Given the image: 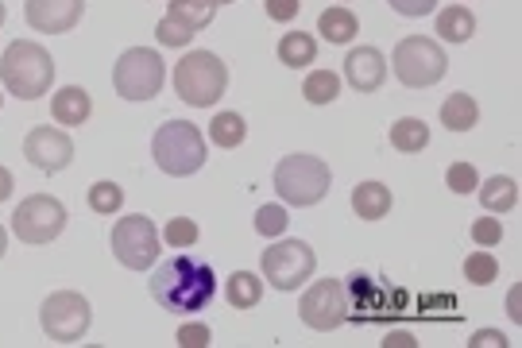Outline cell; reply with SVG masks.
I'll list each match as a JSON object with an SVG mask.
<instances>
[{
  "label": "cell",
  "mask_w": 522,
  "mask_h": 348,
  "mask_svg": "<svg viewBox=\"0 0 522 348\" xmlns=\"http://www.w3.org/2000/svg\"><path fill=\"white\" fill-rule=\"evenodd\" d=\"M217 294V275L205 260L174 256L151 275V298L171 314H198Z\"/></svg>",
  "instance_id": "cell-1"
},
{
  "label": "cell",
  "mask_w": 522,
  "mask_h": 348,
  "mask_svg": "<svg viewBox=\"0 0 522 348\" xmlns=\"http://www.w3.org/2000/svg\"><path fill=\"white\" fill-rule=\"evenodd\" d=\"M0 82L20 101H39L51 89V82H55V62H51V55L39 43L16 39L0 55Z\"/></svg>",
  "instance_id": "cell-2"
},
{
  "label": "cell",
  "mask_w": 522,
  "mask_h": 348,
  "mask_svg": "<svg viewBox=\"0 0 522 348\" xmlns=\"http://www.w3.org/2000/svg\"><path fill=\"white\" fill-rule=\"evenodd\" d=\"M229 89V66L213 51H186L182 62H174V93L194 105V109H209L225 97Z\"/></svg>",
  "instance_id": "cell-3"
},
{
  "label": "cell",
  "mask_w": 522,
  "mask_h": 348,
  "mask_svg": "<svg viewBox=\"0 0 522 348\" xmlns=\"http://www.w3.org/2000/svg\"><path fill=\"white\" fill-rule=\"evenodd\" d=\"M151 155H155V167L163 174L186 178V174L205 167V136L190 120H167L151 140Z\"/></svg>",
  "instance_id": "cell-4"
},
{
  "label": "cell",
  "mask_w": 522,
  "mask_h": 348,
  "mask_svg": "<svg viewBox=\"0 0 522 348\" xmlns=\"http://www.w3.org/2000/svg\"><path fill=\"white\" fill-rule=\"evenodd\" d=\"M329 186H333V174L318 155L298 151V155L279 159V167H275V190H279L283 205H294V209L318 205L329 194Z\"/></svg>",
  "instance_id": "cell-5"
},
{
  "label": "cell",
  "mask_w": 522,
  "mask_h": 348,
  "mask_svg": "<svg viewBox=\"0 0 522 348\" xmlns=\"http://www.w3.org/2000/svg\"><path fill=\"white\" fill-rule=\"evenodd\" d=\"M391 66H395V78L406 89H430L445 78L449 58H445V51L437 47L430 35H406V39H399V47H395Z\"/></svg>",
  "instance_id": "cell-6"
},
{
  "label": "cell",
  "mask_w": 522,
  "mask_h": 348,
  "mask_svg": "<svg viewBox=\"0 0 522 348\" xmlns=\"http://www.w3.org/2000/svg\"><path fill=\"white\" fill-rule=\"evenodd\" d=\"M167 82V62L151 47H132L116 58L113 86L124 101H151L159 97V89Z\"/></svg>",
  "instance_id": "cell-7"
},
{
  "label": "cell",
  "mask_w": 522,
  "mask_h": 348,
  "mask_svg": "<svg viewBox=\"0 0 522 348\" xmlns=\"http://www.w3.org/2000/svg\"><path fill=\"white\" fill-rule=\"evenodd\" d=\"M260 271L275 290H298L306 287V279L318 271V252L306 240H283L279 236L271 248H263Z\"/></svg>",
  "instance_id": "cell-8"
},
{
  "label": "cell",
  "mask_w": 522,
  "mask_h": 348,
  "mask_svg": "<svg viewBox=\"0 0 522 348\" xmlns=\"http://www.w3.org/2000/svg\"><path fill=\"white\" fill-rule=\"evenodd\" d=\"M89 321H93V310H89V298L78 294V290H55L43 310H39V325L43 333L58 341V345H74L89 333Z\"/></svg>",
  "instance_id": "cell-9"
},
{
  "label": "cell",
  "mask_w": 522,
  "mask_h": 348,
  "mask_svg": "<svg viewBox=\"0 0 522 348\" xmlns=\"http://www.w3.org/2000/svg\"><path fill=\"white\" fill-rule=\"evenodd\" d=\"M348 310H352V294H348V287L341 279H318V283H310V290L298 302L302 325H310L318 333H329V329L345 325Z\"/></svg>",
  "instance_id": "cell-10"
},
{
  "label": "cell",
  "mask_w": 522,
  "mask_h": 348,
  "mask_svg": "<svg viewBox=\"0 0 522 348\" xmlns=\"http://www.w3.org/2000/svg\"><path fill=\"white\" fill-rule=\"evenodd\" d=\"M66 205L51 198V194H31L28 202L16 205L12 213V232L24 244H51L58 232L66 229Z\"/></svg>",
  "instance_id": "cell-11"
},
{
  "label": "cell",
  "mask_w": 522,
  "mask_h": 348,
  "mask_svg": "<svg viewBox=\"0 0 522 348\" xmlns=\"http://www.w3.org/2000/svg\"><path fill=\"white\" fill-rule=\"evenodd\" d=\"M113 256L132 271H147L159 256V232L151 217H120L113 229Z\"/></svg>",
  "instance_id": "cell-12"
},
{
  "label": "cell",
  "mask_w": 522,
  "mask_h": 348,
  "mask_svg": "<svg viewBox=\"0 0 522 348\" xmlns=\"http://www.w3.org/2000/svg\"><path fill=\"white\" fill-rule=\"evenodd\" d=\"M24 159H28L35 171L43 174H58L74 163V140L62 132V128H31L28 140H24Z\"/></svg>",
  "instance_id": "cell-13"
},
{
  "label": "cell",
  "mask_w": 522,
  "mask_h": 348,
  "mask_svg": "<svg viewBox=\"0 0 522 348\" xmlns=\"http://www.w3.org/2000/svg\"><path fill=\"white\" fill-rule=\"evenodd\" d=\"M86 12V0H28L24 16H28L31 31H47V35H62L74 31Z\"/></svg>",
  "instance_id": "cell-14"
},
{
  "label": "cell",
  "mask_w": 522,
  "mask_h": 348,
  "mask_svg": "<svg viewBox=\"0 0 522 348\" xmlns=\"http://www.w3.org/2000/svg\"><path fill=\"white\" fill-rule=\"evenodd\" d=\"M383 78H387V58L379 55L376 47H356V51H348L345 58V82L356 93H376L383 86Z\"/></svg>",
  "instance_id": "cell-15"
},
{
  "label": "cell",
  "mask_w": 522,
  "mask_h": 348,
  "mask_svg": "<svg viewBox=\"0 0 522 348\" xmlns=\"http://www.w3.org/2000/svg\"><path fill=\"white\" fill-rule=\"evenodd\" d=\"M89 113H93V101H89V93L82 86H66L51 97V116H55L58 124H66V128L86 124Z\"/></svg>",
  "instance_id": "cell-16"
},
{
  "label": "cell",
  "mask_w": 522,
  "mask_h": 348,
  "mask_svg": "<svg viewBox=\"0 0 522 348\" xmlns=\"http://www.w3.org/2000/svg\"><path fill=\"white\" fill-rule=\"evenodd\" d=\"M476 190H480V205H484L492 217H503V213H511V209L519 205V182L507 178V174H492V178L480 182Z\"/></svg>",
  "instance_id": "cell-17"
},
{
  "label": "cell",
  "mask_w": 522,
  "mask_h": 348,
  "mask_svg": "<svg viewBox=\"0 0 522 348\" xmlns=\"http://www.w3.org/2000/svg\"><path fill=\"white\" fill-rule=\"evenodd\" d=\"M352 213L364 221H383L391 213V190L383 182H360L352 190Z\"/></svg>",
  "instance_id": "cell-18"
},
{
  "label": "cell",
  "mask_w": 522,
  "mask_h": 348,
  "mask_svg": "<svg viewBox=\"0 0 522 348\" xmlns=\"http://www.w3.org/2000/svg\"><path fill=\"white\" fill-rule=\"evenodd\" d=\"M476 120H480V105H476L472 93H449V97H445V105H441V124H445L449 132H472Z\"/></svg>",
  "instance_id": "cell-19"
},
{
  "label": "cell",
  "mask_w": 522,
  "mask_h": 348,
  "mask_svg": "<svg viewBox=\"0 0 522 348\" xmlns=\"http://www.w3.org/2000/svg\"><path fill=\"white\" fill-rule=\"evenodd\" d=\"M437 35L445 43H468L476 35V16L464 4H449V8L437 12Z\"/></svg>",
  "instance_id": "cell-20"
},
{
  "label": "cell",
  "mask_w": 522,
  "mask_h": 348,
  "mask_svg": "<svg viewBox=\"0 0 522 348\" xmlns=\"http://www.w3.org/2000/svg\"><path fill=\"white\" fill-rule=\"evenodd\" d=\"M318 58V39L310 35V31H287L283 39H279V62L290 66V70H302V66H310Z\"/></svg>",
  "instance_id": "cell-21"
},
{
  "label": "cell",
  "mask_w": 522,
  "mask_h": 348,
  "mask_svg": "<svg viewBox=\"0 0 522 348\" xmlns=\"http://www.w3.org/2000/svg\"><path fill=\"white\" fill-rule=\"evenodd\" d=\"M391 147L403 155H418L430 147V124H422L418 116H403L391 124Z\"/></svg>",
  "instance_id": "cell-22"
},
{
  "label": "cell",
  "mask_w": 522,
  "mask_h": 348,
  "mask_svg": "<svg viewBox=\"0 0 522 348\" xmlns=\"http://www.w3.org/2000/svg\"><path fill=\"white\" fill-rule=\"evenodd\" d=\"M318 31H321V39H325V43H337V47H341V43H352V39H356L360 20H356L348 8L337 4V8H325V12H321Z\"/></svg>",
  "instance_id": "cell-23"
},
{
  "label": "cell",
  "mask_w": 522,
  "mask_h": 348,
  "mask_svg": "<svg viewBox=\"0 0 522 348\" xmlns=\"http://www.w3.org/2000/svg\"><path fill=\"white\" fill-rule=\"evenodd\" d=\"M225 298H229L232 310H252L263 298V279L252 271H232L229 283H225Z\"/></svg>",
  "instance_id": "cell-24"
},
{
  "label": "cell",
  "mask_w": 522,
  "mask_h": 348,
  "mask_svg": "<svg viewBox=\"0 0 522 348\" xmlns=\"http://www.w3.org/2000/svg\"><path fill=\"white\" fill-rule=\"evenodd\" d=\"M167 16L186 24L190 31H205L217 16V0H171Z\"/></svg>",
  "instance_id": "cell-25"
},
{
  "label": "cell",
  "mask_w": 522,
  "mask_h": 348,
  "mask_svg": "<svg viewBox=\"0 0 522 348\" xmlns=\"http://www.w3.org/2000/svg\"><path fill=\"white\" fill-rule=\"evenodd\" d=\"M244 136H248V120L240 113H217L209 120V140L225 151L244 144Z\"/></svg>",
  "instance_id": "cell-26"
},
{
  "label": "cell",
  "mask_w": 522,
  "mask_h": 348,
  "mask_svg": "<svg viewBox=\"0 0 522 348\" xmlns=\"http://www.w3.org/2000/svg\"><path fill=\"white\" fill-rule=\"evenodd\" d=\"M302 97L310 105H333L341 97V78L333 70H310V78L302 82Z\"/></svg>",
  "instance_id": "cell-27"
},
{
  "label": "cell",
  "mask_w": 522,
  "mask_h": 348,
  "mask_svg": "<svg viewBox=\"0 0 522 348\" xmlns=\"http://www.w3.org/2000/svg\"><path fill=\"white\" fill-rule=\"evenodd\" d=\"M89 209L101 213V217H113V213L124 209V190H120L116 182H97V186H89Z\"/></svg>",
  "instance_id": "cell-28"
},
{
  "label": "cell",
  "mask_w": 522,
  "mask_h": 348,
  "mask_svg": "<svg viewBox=\"0 0 522 348\" xmlns=\"http://www.w3.org/2000/svg\"><path fill=\"white\" fill-rule=\"evenodd\" d=\"M287 225H290L287 205L271 202V205H260V209H256V232L267 236V240H279V236L287 232Z\"/></svg>",
  "instance_id": "cell-29"
},
{
  "label": "cell",
  "mask_w": 522,
  "mask_h": 348,
  "mask_svg": "<svg viewBox=\"0 0 522 348\" xmlns=\"http://www.w3.org/2000/svg\"><path fill=\"white\" fill-rule=\"evenodd\" d=\"M495 275H499V263H495V256L484 252V248L464 260V279H468L472 287H488V283H495Z\"/></svg>",
  "instance_id": "cell-30"
},
{
  "label": "cell",
  "mask_w": 522,
  "mask_h": 348,
  "mask_svg": "<svg viewBox=\"0 0 522 348\" xmlns=\"http://www.w3.org/2000/svg\"><path fill=\"white\" fill-rule=\"evenodd\" d=\"M163 240H167V248H194L198 244V225L190 217H171L167 229H163Z\"/></svg>",
  "instance_id": "cell-31"
},
{
  "label": "cell",
  "mask_w": 522,
  "mask_h": 348,
  "mask_svg": "<svg viewBox=\"0 0 522 348\" xmlns=\"http://www.w3.org/2000/svg\"><path fill=\"white\" fill-rule=\"evenodd\" d=\"M445 186L453 190V194H472L476 186H480V174L472 163H453L449 171H445Z\"/></svg>",
  "instance_id": "cell-32"
},
{
  "label": "cell",
  "mask_w": 522,
  "mask_h": 348,
  "mask_svg": "<svg viewBox=\"0 0 522 348\" xmlns=\"http://www.w3.org/2000/svg\"><path fill=\"white\" fill-rule=\"evenodd\" d=\"M194 35H198V31H190L186 24L171 20V16H163V20H159V28H155V39H159L163 47H186Z\"/></svg>",
  "instance_id": "cell-33"
},
{
  "label": "cell",
  "mask_w": 522,
  "mask_h": 348,
  "mask_svg": "<svg viewBox=\"0 0 522 348\" xmlns=\"http://www.w3.org/2000/svg\"><path fill=\"white\" fill-rule=\"evenodd\" d=\"M472 240H476L480 248H495V244L503 240L499 217H476V221H472Z\"/></svg>",
  "instance_id": "cell-34"
},
{
  "label": "cell",
  "mask_w": 522,
  "mask_h": 348,
  "mask_svg": "<svg viewBox=\"0 0 522 348\" xmlns=\"http://www.w3.org/2000/svg\"><path fill=\"white\" fill-rule=\"evenodd\" d=\"M209 341H213V333H209V325H202V321H190V325L178 329V348H205Z\"/></svg>",
  "instance_id": "cell-35"
},
{
  "label": "cell",
  "mask_w": 522,
  "mask_h": 348,
  "mask_svg": "<svg viewBox=\"0 0 522 348\" xmlns=\"http://www.w3.org/2000/svg\"><path fill=\"white\" fill-rule=\"evenodd\" d=\"M263 8H267V16L275 24H290L302 12V0H263Z\"/></svg>",
  "instance_id": "cell-36"
},
{
  "label": "cell",
  "mask_w": 522,
  "mask_h": 348,
  "mask_svg": "<svg viewBox=\"0 0 522 348\" xmlns=\"http://www.w3.org/2000/svg\"><path fill=\"white\" fill-rule=\"evenodd\" d=\"M391 8L399 12V16H410V20H418V16H430L437 8V0H391Z\"/></svg>",
  "instance_id": "cell-37"
},
{
  "label": "cell",
  "mask_w": 522,
  "mask_h": 348,
  "mask_svg": "<svg viewBox=\"0 0 522 348\" xmlns=\"http://www.w3.org/2000/svg\"><path fill=\"white\" fill-rule=\"evenodd\" d=\"M507 348V337L503 333H495V329H480L472 341H468V348Z\"/></svg>",
  "instance_id": "cell-38"
},
{
  "label": "cell",
  "mask_w": 522,
  "mask_h": 348,
  "mask_svg": "<svg viewBox=\"0 0 522 348\" xmlns=\"http://www.w3.org/2000/svg\"><path fill=\"white\" fill-rule=\"evenodd\" d=\"M12 190H16V178H12L8 167H0V202H8V198H12Z\"/></svg>",
  "instance_id": "cell-39"
},
{
  "label": "cell",
  "mask_w": 522,
  "mask_h": 348,
  "mask_svg": "<svg viewBox=\"0 0 522 348\" xmlns=\"http://www.w3.org/2000/svg\"><path fill=\"white\" fill-rule=\"evenodd\" d=\"M383 345L387 348H414V337H410V333H391V337H387V341H383Z\"/></svg>",
  "instance_id": "cell-40"
},
{
  "label": "cell",
  "mask_w": 522,
  "mask_h": 348,
  "mask_svg": "<svg viewBox=\"0 0 522 348\" xmlns=\"http://www.w3.org/2000/svg\"><path fill=\"white\" fill-rule=\"evenodd\" d=\"M507 314H511V321H522V310H519V287L511 290V298H507Z\"/></svg>",
  "instance_id": "cell-41"
},
{
  "label": "cell",
  "mask_w": 522,
  "mask_h": 348,
  "mask_svg": "<svg viewBox=\"0 0 522 348\" xmlns=\"http://www.w3.org/2000/svg\"><path fill=\"white\" fill-rule=\"evenodd\" d=\"M4 252H8V232L0 229V260H4Z\"/></svg>",
  "instance_id": "cell-42"
},
{
  "label": "cell",
  "mask_w": 522,
  "mask_h": 348,
  "mask_svg": "<svg viewBox=\"0 0 522 348\" xmlns=\"http://www.w3.org/2000/svg\"><path fill=\"white\" fill-rule=\"evenodd\" d=\"M4 16H8V12H4V0H0V24H4Z\"/></svg>",
  "instance_id": "cell-43"
},
{
  "label": "cell",
  "mask_w": 522,
  "mask_h": 348,
  "mask_svg": "<svg viewBox=\"0 0 522 348\" xmlns=\"http://www.w3.org/2000/svg\"><path fill=\"white\" fill-rule=\"evenodd\" d=\"M217 4H232V0H217Z\"/></svg>",
  "instance_id": "cell-44"
},
{
  "label": "cell",
  "mask_w": 522,
  "mask_h": 348,
  "mask_svg": "<svg viewBox=\"0 0 522 348\" xmlns=\"http://www.w3.org/2000/svg\"><path fill=\"white\" fill-rule=\"evenodd\" d=\"M0 105H4V93H0Z\"/></svg>",
  "instance_id": "cell-45"
}]
</instances>
